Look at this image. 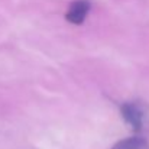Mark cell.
I'll return each instance as SVG.
<instances>
[{"instance_id": "3", "label": "cell", "mask_w": 149, "mask_h": 149, "mask_svg": "<svg viewBox=\"0 0 149 149\" xmlns=\"http://www.w3.org/2000/svg\"><path fill=\"white\" fill-rule=\"evenodd\" d=\"M111 149H149V143L141 136H132L117 142Z\"/></svg>"}, {"instance_id": "1", "label": "cell", "mask_w": 149, "mask_h": 149, "mask_svg": "<svg viewBox=\"0 0 149 149\" xmlns=\"http://www.w3.org/2000/svg\"><path fill=\"white\" fill-rule=\"evenodd\" d=\"M120 113L133 130L139 132L142 129V126H143V111L138 106V103L129 101V103L122 104L120 106Z\"/></svg>"}, {"instance_id": "2", "label": "cell", "mask_w": 149, "mask_h": 149, "mask_svg": "<svg viewBox=\"0 0 149 149\" xmlns=\"http://www.w3.org/2000/svg\"><path fill=\"white\" fill-rule=\"evenodd\" d=\"M90 12V1L88 0H75L71 3L65 17L72 25H81Z\"/></svg>"}]
</instances>
